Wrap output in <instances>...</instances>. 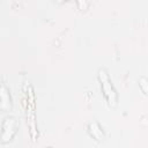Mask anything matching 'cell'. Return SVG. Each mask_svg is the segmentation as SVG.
Here are the masks:
<instances>
[{
  "instance_id": "obj_1",
  "label": "cell",
  "mask_w": 148,
  "mask_h": 148,
  "mask_svg": "<svg viewBox=\"0 0 148 148\" xmlns=\"http://www.w3.org/2000/svg\"><path fill=\"white\" fill-rule=\"evenodd\" d=\"M99 79L102 81V88H103V91H104L105 96L108 97L109 103L112 104V105H114L116 104V92L112 89L111 83L109 81V77L106 76V74H105L104 71H99Z\"/></svg>"
}]
</instances>
